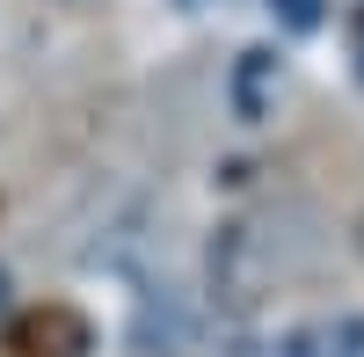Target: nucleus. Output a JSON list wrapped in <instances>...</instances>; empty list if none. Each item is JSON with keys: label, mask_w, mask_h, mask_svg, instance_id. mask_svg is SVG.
Returning <instances> with one entry per match:
<instances>
[{"label": "nucleus", "mask_w": 364, "mask_h": 357, "mask_svg": "<svg viewBox=\"0 0 364 357\" xmlns=\"http://www.w3.org/2000/svg\"><path fill=\"white\" fill-rule=\"evenodd\" d=\"M269 8H284V22H291V29H314V22H321L314 0H269Z\"/></svg>", "instance_id": "f257e3e1"}]
</instances>
